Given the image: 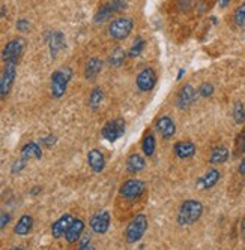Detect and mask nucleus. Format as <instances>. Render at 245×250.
I'll return each mask as SVG.
<instances>
[{"mask_svg": "<svg viewBox=\"0 0 245 250\" xmlns=\"http://www.w3.org/2000/svg\"><path fill=\"white\" fill-rule=\"evenodd\" d=\"M125 59H126L125 50L116 48V50L111 51V54L108 57V63H110V66H113V67H119V66H122V63L125 62Z\"/></svg>", "mask_w": 245, "mask_h": 250, "instance_id": "obj_26", "label": "nucleus"}, {"mask_svg": "<svg viewBox=\"0 0 245 250\" xmlns=\"http://www.w3.org/2000/svg\"><path fill=\"white\" fill-rule=\"evenodd\" d=\"M32 228H33V217L29 214H24V216H21L20 220L17 222L14 232L20 237H24L32 231Z\"/></svg>", "mask_w": 245, "mask_h": 250, "instance_id": "obj_21", "label": "nucleus"}, {"mask_svg": "<svg viewBox=\"0 0 245 250\" xmlns=\"http://www.w3.org/2000/svg\"><path fill=\"white\" fill-rule=\"evenodd\" d=\"M49 47H50L51 57L56 59L57 53L65 47V36H63L62 32L56 30V32H51L49 35Z\"/></svg>", "mask_w": 245, "mask_h": 250, "instance_id": "obj_18", "label": "nucleus"}, {"mask_svg": "<svg viewBox=\"0 0 245 250\" xmlns=\"http://www.w3.org/2000/svg\"><path fill=\"white\" fill-rule=\"evenodd\" d=\"M26 164H27V161H24V159H23V157H21V159H18V161H15V162L12 164L11 172H12V174H20L21 171H23V169H24Z\"/></svg>", "mask_w": 245, "mask_h": 250, "instance_id": "obj_32", "label": "nucleus"}, {"mask_svg": "<svg viewBox=\"0 0 245 250\" xmlns=\"http://www.w3.org/2000/svg\"><path fill=\"white\" fill-rule=\"evenodd\" d=\"M132 29H134V21L129 17H119L110 22L108 35L116 41H122L131 35Z\"/></svg>", "mask_w": 245, "mask_h": 250, "instance_id": "obj_3", "label": "nucleus"}, {"mask_svg": "<svg viewBox=\"0 0 245 250\" xmlns=\"http://www.w3.org/2000/svg\"><path fill=\"white\" fill-rule=\"evenodd\" d=\"M184 74H185V71H184V69H181V71H179V74H177V80H181V78L184 77Z\"/></svg>", "mask_w": 245, "mask_h": 250, "instance_id": "obj_42", "label": "nucleus"}, {"mask_svg": "<svg viewBox=\"0 0 245 250\" xmlns=\"http://www.w3.org/2000/svg\"><path fill=\"white\" fill-rule=\"evenodd\" d=\"M104 101V92L101 87H95L92 92H91V96H89V106H91L94 111H97L101 104Z\"/></svg>", "mask_w": 245, "mask_h": 250, "instance_id": "obj_24", "label": "nucleus"}, {"mask_svg": "<svg viewBox=\"0 0 245 250\" xmlns=\"http://www.w3.org/2000/svg\"><path fill=\"white\" fill-rule=\"evenodd\" d=\"M78 249L80 250H87V249H94V246L91 244V235L86 234L81 240H80V244H78Z\"/></svg>", "mask_w": 245, "mask_h": 250, "instance_id": "obj_34", "label": "nucleus"}, {"mask_svg": "<svg viewBox=\"0 0 245 250\" xmlns=\"http://www.w3.org/2000/svg\"><path fill=\"white\" fill-rule=\"evenodd\" d=\"M238 169H239V174L245 177V157L241 161V164H239V168H238Z\"/></svg>", "mask_w": 245, "mask_h": 250, "instance_id": "obj_38", "label": "nucleus"}, {"mask_svg": "<svg viewBox=\"0 0 245 250\" xmlns=\"http://www.w3.org/2000/svg\"><path fill=\"white\" fill-rule=\"evenodd\" d=\"M74 217L71 214H63L62 217H59L53 225H51V235L54 238H60L65 235V232L68 231L70 225L73 223Z\"/></svg>", "mask_w": 245, "mask_h": 250, "instance_id": "obj_12", "label": "nucleus"}, {"mask_svg": "<svg viewBox=\"0 0 245 250\" xmlns=\"http://www.w3.org/2000/svg\"><path fill=\"white\" fill-rule=\"evenodd\" d=\"M196 101V90L193 88L191 84H185L181 90H179V95H177L176 99V105L179 109H188L193 102Z\"/></svg>", "mask_w": 245, "mask_h": 250, "instance_id": "obj_11", "label": "nucleus"}, {"mask_svg": "<svg viewBox=\"0 0 245 250\" xmlns=\"http://www.w3.org/2000/svg\"><path fill=\"white\" fill-rule=\"evenodd\" d=\"M233 119L238 125H242L245 122V109H244V105L241 102H236L235 104V108H233Z\"/></svg>", "mask_w": 245, "mask_h": 250, "instance_id": "obj_30", "label": "nucleus"}, {"mask_svg": "<svg viewBox=\"0 0 245 250\" xmlns=\"http://www.w3.org/2000/svg\"><path fill=\"white\" fill-rule=\"evenodd\" d=\"M87 162H89V167L92 168V171L97 172V174H99L105 168L104 154L97 148H94V150H91L87 153Z\"/></svg>", "mask_w": 245, "mask_h": 250, "instance_id": "obj_16", "label": "nucleus"}, {"mask_svg": "<svg viewBox=\"0 0 245 250\" xmlns=\"http://www.w3.org/2000/svg\"><path fill=\"white\" fill-rule=\"evenodd\" d=\"M147 229V217L145 214H137L134 219L131 220L128 228L125 231V238L129 244L140 241V238L145 235Z\"/></svg>", "mask_w": 245, "mask_h": 250, "instance_id": "obj_4", "label": "nucleus"}, {"mask_svg": "<svg viewBox=\"0 0 245 250\" xmlns=\"http://www.w3.org/2000/svg\"><path fill=\"white\" fill-rule=\"evenodd\" d=\"M17 30L18 32H21V33H24V32H29V29H30V22H29V20H26V18H20L18 21H17Z\"/></svg>", "mask_w": 245, "mask_h": 250, "instance_id": "obj_33", "label": "nucleus"}, {"mask_svg": "<svg viewBox=\"0 0 245 250\" xmlns=\"http://www.w3.org/2000/svg\"><path fill=\"white\" fill-rule=\"evenodd\" d=\"M143 48H145V41H143L142 38H137V39L134 41V43H132V47L129 48L128 56L132 57V59H136V57H139V56L142 54Z\"/></svg>", "mask_w": 245, "mask_h": 250, "instance_id": "obj_28", "label": "nucleus"}, {"mask_svg": "<svg viewBox=\"0 0 245 250\" xmlns=\"http://www.w3.org/2000/svg\"><path fill=\"white\" fill-rule=\"evenodd\" d=\"M116 11L113 9V6H111V3H105L104 6H101L99 9H98V12L95 14V22L97 24H99V22H104L105 20H108V18H111V15H113Z\"/></svg>", "mask_w": 245, "mask_h": 250, "instance_id": "obj_25", "label": "nucleus"}, {"mask_svg": "<svg viewBox=\"0 0 245 250\" xmlns=\"http://www.w3.org/2000/svg\"><path fill=\"white\" fill-rule=\"evenodd\" d=\"M227 159H229V150L226 147L220 146V147L212 148L211 156H209V164H212V165H221V164L227 162Z\"/></svg>", "mask_w": 245, "mask_h": 250, "instance_id": "obj_22", "label": "nucleus"}, {"mask_svg": "<svg viewBox=\"0 0 245 250\" xmlns=\"http://www.w3.org/2000/svg\"><path fill=\"white\" fill-rule=\"evenodd\" d=\"M0 99H3V96H2V83H0Z\"/></svg>", "mask_w": 245, "mask_h": 250, "instance_id": "obj_44", "label": "nucleus"}, {"mask_svg": "<svg viewBox=\"0 0 245 250\" xmlns=\"http://www.w3.org/2000/svg\"><path fill=\"white\" fill-rule=\"evenodd\" d=\"M5 15H6V8L3 5H0V20H2Z\"/></svg>", "mask_w": 245, "mask_h": 250, "instance_id": "obj_40", "label": "nucleus"}, {"mask_svg": "<svg viewBox=\"0 0 245 250\" xmlns=\"http://www.w3.org/2000/svg\"><path fill=\"white\" fill-rule=\"evenodd\" d=\"M155 146H157V143H155V136L152 132H147L143 138V143H142V148H143V153L146 156H152L155 153Z\"/></svg>", "mask_w": 245, "mask_h": 250, "instance_id": "obj_27", "label": "nucleus"}, {"mask_svg": "<svg viewBox=\"0 0 245 250\" xmlns=\"http://www.w3.org/2000/svg\"><path fill=\"white\" fill-rule=\"evenodd\" d=\"M241 234H242V237L245 238V217H244V220H242V223H241Z\"/></svg>", "mask_w": 245, "mask_h": 250, "instance_id": "obj_41", "label": "nucleus"}, {"mask_svg": "<svg viewBox=\"0 0 245 250\" xmlns=\"http://www.w3.org/2000/svg\"><path fill=\"white\" fill-rule=\"evenodd\" d=\"M145 188H146L145 181L136 180V178H131V180H126L125 183L121 186L119 195H121L122 198L128 199V201H136V199H139V198L143 195Z\"/></svg>", "mask_w": 245, "mask_h": 250, "instance_id": "obj_5", "label": "nucleus"}, {"mask_svg": "<svg viewBox=\"0 0 245 250\" xmlns=\"http://www.w3.org/2000/svg\"><path fill=\"white\" fill-rule=\"evenodd\" d=\"M230 2H232V0H218V6L220 8H227Z\"/></svg>", "mask_w": 245, "mask_h": 250, "instance_id": "obj_39", "label": "nucleus"}, {"mask_svg": "<svg viewBox=\"0 0 245 250\" xmlns=\"http://www.w3.org/2000/svg\"><path fill=\"white\" fill-rule=\"evenodd\" d=\"M212 93H214V85L209 84V83L202 84V85H200V88H198V95L203 96V98H209Z\"/></svg>", "mask_w": 245, "mask_h": 250, "instance_id": "obj_31", "label": "nucleus"}, {"mask_svg": "<svg viewBox=\"0 0 245 250\" xmlns=\"http://www.w3.org/2000/svg\"><path fill=\"white\" fill-rule=\"evenodd\" d=\"M17 77V63L14 62H8L5 63V69L3 74L0 77V83H2V96H8V93L11 92L12 84L15 81Z\"/></svg>", "mask_w": 245, "mask_h": 250, "instance_id": "obj_8", "label": "nucleus"}, {"mask_svg": "<svg viewBox=\"0 0 245 250\" xmlns=\"http://www.w3.org/2000/svg\"><path fill=\"white\" fill-rule=\"evenodd\" d=\"M89 225H91V228L95 234H105L110 228V214L108 211L105 210H101L98 213H95L91 219V222H89Z\"/></svg>", "mask_w": 245, "mask_h": 250, "instance_id": "obj_10", "label": "nucleus"}, {"mask_svg": "<svg viewBox=\"0 0 245 250\" xmlns=\"http://www.w3.org/2000/svg\"><path fill=\"white\" fill-rule=\"evenodd\" d=\"M123 133H125V122L122 119H115V120L105 123V126L101 130L102 138L110 143L118 141Z\"/></svg>", "mask_w": 245, "mask_h": 250, "instance_id": "obj_7", "label": "nucleus"}, {"mask_svg": "<svg viewBox=\"0 0 245 250\" xmlns=\"http://www.w3.org/2000/svg\"><path fill=\"white\" fill-rule=\"evenodd\" d=\"M233 21L238 27H245V2L235 11Z\"/></svg>", "mask_w": 245, "mask_h": 250, "instance_id": "obj_29", "label": "nucleus"}, {"mask_svg": "<svg viewBox=\"0 0 245 250\" xmlns=\"http://www.w3.org/2000/svg\"><path fill=\"white\" fill-rule=\"evenodd\" d=\"M203 214V204L196 199H188L182 202V206L177 211V223L181 226H188L196 223Z\"/></svg>", "mask_w": 245, "mask_h": 250, "instance_id": "obj_1", "label": "nucleus"}, {"mask_svg": "<svg viewBox=\"0 0 245 250\" xmlns=\"http://www.w3.org/2000/svg\"><path fill=\"white\" fill-rule=\"evenodd\" d=\"M102 69V60L98 59V57H92L89 59L86 66H84V78L87 81H92L98 77V74L101 72Z\"/></svg>", "mask_w": 245, "mask_h": 250, "instance_id": "obj_17", "label": "nucleus"}, {"mask_svg": "<svg viewBox=\"0 0 245 250\" xmlns=\"http://www.w3.org/2000/svg\"><path fill=\"white\" fill-rule=\"evenodd\" d=\"M83 231H84V222L81 219H74L73 223L70 225L68 231L65 232V240L68 243H75L77 240L81 238L83 235Z\"/></svg>", "mask_w": 245, "mask_h": 250, "instance_id": "obj_14", "label": "nucleus"}, {"mask_svg": "<svg viewBox=\"0 0 245 250\" xmlns=\"http://www.w3.org/2000/svg\"><path fill=\"white\" fill-rule=\"evenodd\" d=\"M174 154L179 159H188L196 154V146L191 141H179L173 146Z\"/></svg>", "mask_w": 245, "mask_h": 250, "instance_id": "obj_19", "label": "nucleus"}, {"mask_svg": "<svg viewBox=\"0 0 245 250\" xmlns=\"http://www.w3.org/2000/svg\"><path fill=\"white\" fill-rule=\"evenodd\" d=\"M155 83H157V74L152 69V67H146L143 69L137 78H136V84H137V88L140 92H150V90L155 87Z\"/></svg>", "mask_w": 245, "mask_h": 250, "instance_id": "obj_9", "label": "nucleus"}, {"mask_svg": "<svg viewBox=\"0 0 245 250\" xmlns=\"http://www.w3.org/2000/svg\"><path fill=\"white\" fill-rule=\"evenodd\" d=\"M239 151L241 153H245V130L239 135Z\"/></svg>", "mask_w": 245, "mask_h": 250, "instance_id": "obj_37", "label": "nucleus"}, {"mask_svg": "<svg viewBox=\"0 0 245 250\" xmlns=\"http://www.w3.org/2000/svg\"><path fill=\"white\" fill-rule=\"evenodd\" d=\"M21 157L24 161H30V159H41L42 157V150L36 143H27L23 148H21Z\"/></svg>", "mask_w": 245, "mask_h": 250, "instance_id": "obj_23", "label": "nucleus"}, {"mask_svg": "<svg viewBox=\"0 0 245 250\" xmlns=\"http://www.w3.org/2000/svg\"><path fill=\"white\" fill-rule=\"evenodd\" d=\"M220 180V171L218 169H211L208 171L203 177H200L197 180V188L200 190H208V189H212Z\"/></svg>", "mask_w": 245, "mask_h": 250, "instance_id": "obj_15", "label": "nucleus"}, {"mask_svg": "<svg viewBox=\"0 0 245 250\" xmlns=\"http://www.w3.org/2000/svg\"><path fill=\"white\" fill-rule=\"evenodd\" d=\"M71 78H73V69L70 66H63V67H60V69L53 72V75H51V95H53V98L59 99L65 95Z\"/></svg>", "mask_w": 245, "mask_h": 250, "instance_id": "obj_2", "label": "nucleus"}, {"mask_svg": "<svg viewBox=\"0 0 245 250\" xmlns=\"http://www.w3.org/2000/svg\"><path fill=\"white\" fill-rule=\"evenodd\" d=\"M9 220H11V216L8 213H2V214H0V229L5 228V226L9 223Z\"/></svg>", "mask_w": 245, "mask_h": 250, "instance_id": "obj_36", "label": "nucleus"}, {"mask_svg": "<svg viewBox=\"0 0 245 250\" xmlns=\"http://www.w3.org/2000/svg\"><path fill=\"white\" fill-rule=\"evenodd\" d=\"M145 167H146V161H145V157L140 156L139 153L131 154L126 159V171L131 174H137V172L143 171Z\"/></svg>", "mask_w": 245, "mask_h": 250, "instance_id": "obj_20", "label": "nucleus"}, {"mask_svg": "<svg viewBox=\"0 0 245 250\" xmlns=\"http://www.w3.org/2000/svg\"><path fill=\"white\" fill-rule=\"evenodd\" d=\"M42 143H44V146L50 148V147H53L57 143V138H56L54 135H47L46 138H42Z\"/></svg>", "mask_w": 245, "mask_h": 250, "instance_id": "obj_35", "label": "nucleus"}, {"mask_svg": "<svg viewBox=\"0 0 245 250\" xmlns=\"http://www.w3.org/2000/svg\"><path fill=\"white\" fill-rule=\"evenodd\" d=\"M39 190H41V188H36V189H33V190L30 192V195H36V193H39Z\"/></svg>", "mask_w": 245, "mask_h": 250, "instance_id": "obj_43", "label": "nucleus"}, {"mask_svg": "<svg viewBox=\"0 0 245 250\" xmlns=\"http://www.w3.org/2000/svg\"><path fill=\"white\" fill-rule=\"evenodd\" d=\"M24 47H26V41L23 38L12 39L11 42H8L5 45V48L2 50V60L5 63H8V62L18 63V59L21 54H23Z\"/></svg>", "mask_w": 245, "mask_h": 250, "instance_id": "obj_6", "label": "nucleus"}, {"mask_svg": "<svg viewBox=\"0 0 245 250\" xmlns=\"http://www.w3.org/2000/svg\"><path fill=\"white\" fill-rule=\"evenodd\" d=\"M157 130L160 132V135L163 136L164 140H170L173 138V135L176 133V126H174V122L169 117V116H164L161 117L158 122H157Z\"/></svg>", "mask_w": 245, "mask_h": 250, "instance_id": "obj_13", "label": "nucleus"}]
</instances>
